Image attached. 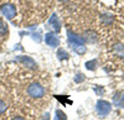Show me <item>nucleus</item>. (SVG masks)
<instances>
[{
    "label": "nucleus",
    "instance_id": "obj_1",
    "mask_svg": "<svg viewBox=\"0 0 124 120\" xmlns=\"http://www.w3.org/2000/svg\"><path fill=\"white\" fill-rule=\"evenodd\" d=\"M27 93L30 97H32V98H40V97H42L45 91H44V88L41 87L40 84L37 83H32V84H30L29 88H27Z\"/></svg>",
    "mask_w": 124,
    "mask_h": 120
},
{
    "label": "nucleus",
    "instance_id": "obj_2",
    "mask_svg": "<svg viewBox=\"0 0 124 120\" xmlns=\"http://www.w3.org/2000/svg\"><path fill=\"white\" fill-rule=\"evenodd\" d=\"M97 109H98V113L101 115H107L110 112V104L108 102H104V100H99L97 104Z\"/></svg>",
    "mask_w": 124,
    "mask_h": 120
},
{
    "label": "nucleus",
    "instance_id": "obj_3",
    "mask_svg": "<svg viewBox=\"0 0 124 120\" xmlns=\"http://www.w3.org/2000/svg\"><path fill=\"white\" fill-rule=\"evenodd\" d=\"M1 11H3V14H4L8 19H13V17L16 15V11H15L14 6H13V5H9V4L1 6Z\"/></svg>",
    "mask_w": 124,
    "mask_h": 120
},
{
    "label": "nucleus",
    "instance_id": "obj_4",
    "mask_svg": "<svg viewBox=\"0 0 124 120\" xmlns=\"http://www.w3.org/2000/svg\"><path fill=\"white\" fill-rule=\"evenodd\" d=\"M46 40H47V43L48 45H51V46H56L57 45V38L54 36V34H48L47 36H46Z\"/></svg>",
    "mask_w": 124,
    "mask_h": 120
},
{
    "label": "nucleus",
    "instance_id": "obj_5",
    "mask_svg": "<svg viewBox=\"0 0 124 120\" xmlns=\"http://www.w3.org/2000/svg\"><path fill=\"white\" fill-rule=\"evenodd\" d=\"M50 24H51V25L54 26L55 31H60V25H58L57 20H56V15H54V16H52V19L50 20Z\"/></svg>",
    "mask_w": 124,
    "mask_h": 120
},
{
    "label": "nucleus",
    "instance_id": "obj_6",
    "mask_svg": "<svg viewBox=\"0 0 124 120\" xmlns=\"http://www.w3.org/2000/svg\"><path fill=\"white\" fill-rule=\"evenodd\" d=\"M8 32V26L3 21V20H0V35H5Z\"/></svg>",
    "mask_w": 124,
    "mask_h": 120
},
{
    "label": "nucleus",
    "instance_id": "obj_7",
    "mask_svg": "<svg viewBox=\"0 0 124 120\" xmlns=\"http://www.w3.org/2000/svg\"><path fill=\"white\" fill-rule=\"evenodd\" d=\"M4 110H5V104H4V102L0 100V113H3Z\"/></svg>",
    "mask_w": 124,
    "mask_h": 120
},
{
    "label": "nucleus",
    "instance_id": "obj_8",
    "mask_svg": "<svg viewBox=\"0 0 124 120\" xmlns=\"http://www.w3.org/2000/svg\"><path fill=\"white\" fill-rule=\"evenodd\" d=\"M14 120H24V119H20V118H15Z\"/></svg>",
    "mask_w": 124,
    "mask_h": 120
},
{
    "label": "nucleus",
    "instance_id": "obj_9",
    "mask_svg": "<svg viewBox=\"0 0 124 120\" xmlns=\"http://www.w3.org/2000/svg\"><path fill=\"white\" fill-rule=\"evenodd\" d=\"M61 1H63V3H67V1H70V0H61Z\"/></svg>",
    "mask_w": 124,
    "mask_h": 120
}]
</instances>
